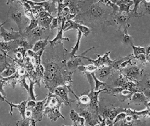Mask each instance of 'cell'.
<instances>
[{"instance_id":"obj_1","label":"cell","mask_w":150,"mask_h":126,"mask_svg":"<svg viewBox=\"0 0 150 126\" xmlns=\"http://www.w3.org/2000/svg\"><path fill=\"white\" fill-rule=\"evenodd\" d=\"M108 7L99 1L91 4L83 13H79L74 18V21L93 27L101 21L104 22L108 16Z\"/></svg>"},{"instance_id":"obj_2","label":"cell","mask_w":150,"mask_h":126,"mask_svg":"<svg viewBox=\"0 0 150 126\" xmlns=\"http://www.w3.org/2000/svg\"><path fill=\"white\" fill-rule=\"evenodd\" d=\"M64 101L54 93L49 92L47 95V100L44 106L43 116H47L50 121H55L59 118L65 119L60 112V108Z\"/></svg>"},{"instance_id":"obj_3","label":"cell","mask_w":150,"mask_h":126,"mask_svg":"<svg viewBox=\"0 0 150 126\" xmlns=\"http://www.w3.org/2000/svg\"><path fill=\"white\" fill-rule=\"evenodd\" d=\"M10 5L8 11V18L15 22L18 27V31L23 34L25 29L28 26L27 23L29 19L26 18L25 9L21 2L14 1Z\"/></svg>"},{"instance_id":"obj_4","label":"cell","mask_w":150,"mask_h":126,"mask_svg":"<svg viewBox=\"0 0 150 126\" xmlns=\"http://www.w3.org/2000/svg\"><path fill=\"white\" fill-rule=\"evenodd\" d=\"M107 88L100 89L98 90H95L94 89H91L90 92L88 93L90 98V103L87 107L89 108L94 114L98 115V96L102 92H107Z\"/></svg>"},{"instance_id":"obj_5","label":"cell","mask_w":150,"mask_h":126,"mask_svg":"<svg viewBox=\"0 0 150 126\" xmlns=\"http://www.w3.org/2000/svg\"><path fill=\"white\" fill-rule=\"evenodd\" d=\"M5 21L4 23L1 24V37L2 39L5 41H9L12 40H18L22 37L23 34L21 33L19 31L15 32L11 28V30L9 31L5 29L3 25L6 22Z\"/></svg>"},{"instance_id":"obj_6","label":"cell","mask_w":150,"mask_h":126,"mask_svg":"<svg viewBox=\"0 0 150 126\" xmlns=\"http://www.w3.org/2000/svg\"><path fill=\"white\" fill-rule=\"evenodd\" d=\"M69 92V90L68 88L66 86L63 85H59L56 88H55L53 92L52 93H54L56 94L59 96L64 101L66 105L71 106V104L74 102L76 100V99L75 100L70 99L69 97V94H68Z\"/></svg>"},{"instance_id":"obj_7","label":"cell","mask_w":150,"mask_h":126,"mask_svg":"<svg viewBox=\"0 0 150 126\" xmlns=\"http://www.w3.org/2000/svg\"><path fill=\"white\" fill-rule=\"evenodd\" d=\"M46 30V29H45V28H43L40 26H38L36 28H35L33 30H32L31 31H30L28 33H27V34L23 33V35H24L27 38V39L29 41V42L30 43V44L33 46V44L38 40H39L38 39H39L40 38V37L43 34V32Z\"/></svg>"},{"instance_id":"obj_8","label":"cell","mask_w":150,"mask_h":126,"mask_svg":"<svg viewBox=\"0 0 150 126\" xmlns=\"http://www.w3.org/2000/svg\"><path fill=\"white\" fill-rule=\"evenodd\" d=\"M66 21V19L65 17H64L63 18V20L62 21V23L60 27H59L58 29V31H57V35L56 36V37L52 40H49V43L50 44V47L52 48H54V46L55 45L59 44H62V41L63 40H65L66 41H69L70 39L68 37H64L63 36V30H64V23Z\"/></svg>"},{"instance_id":"obj_9","label":"cell","mask_w":150,"mask_h":126,"mask_svg":"<svg viewBox=\"0 0 150 126\" xmlns=\"http://www.w3.org/2000/svg\"><path fill=\"white\" fill-rule=\"evenodd\" d=\"M47 100V96L41 101L36 102V105L34 108L32 110V118L35 119L36 121H40L42 119L44 113V106Z\"/></svg>"},{"instance_id":"obj_10","label":"cell","mask_w":150,"mask_h":126,"mask_svg":"<svg viewBox=\"0 0 150 126\" xmlns=\"http://www.w3.org/2000/svg\"><path fill=\"white\" fill-rule=\"evenodd\" d=\"M132 65H131V66L126 67L123 69L122 71L124 76L130 80H136V79L142 74V70L138 66Z\"/></svg>"},{"instance_id":"obj_11","label":"cell","mask_w":150,"mask_h":126,"mask_svg":"<svg viewBox=\"0 0 150 126\" xmlns=\"http://www.w3.org/2000/svg\"><path fill=\"white\" fill-rule=\"evenodd\" d=\"M114 107L110 103L105 102L103 98L98 102V114L104 118H107L110 112Z\"/></svg>"},{"instance_id":"obj_12","label":"cell","mask_w":150,"mask_h":126,"mask_svg":"<svg viewBox=\"0 0 150 126\" xmlns=\"http://www.w3.org/2000/svg\"><path fill=\"white\" fill-rule=\"evenodd\" d=\"M82 60H83V58H82L81 54L79 55H75L74 57H71V58H69V60L66 62L67 68L70 71L73 70L74 71H75L76 69H77V68L80 65H85V64L84 62H83Z\"/></svg>"},{"instance_id":"obj_13","label":"cell","mask_w":150,"mask_h":126,"mask_svg":"<svg viewBox=\"0 0 150 126\" xmlns=\"http://www.w3.org/2000/svg\"><path fill=\"white\" fill-rule=\"evenodd\" d=\"M38 5H41L45 10L49 12L51 15L52 13L57 14V4L52 0H47L45 1H38L35 2Z\"/></svg>"},{"instance_id":"obj_14","label":"cell","mask_w":150,"mask_h":126,"mask_svg":"<svg viewBox=\"0 0 150 126\" xmlns=\"http://www.w3.org/2000/svg\"><path fill=\"white\" fill-rule=\"evenodd\" d=\"M4 102H5L7 104H8L10 106L11 110L9 111V114L12 116V111H13V108H16L18 109V110L19 111V114L21 115V116L22 117V118H25V111L26 110V103L28 100H25V101H22L19 104H13L11 102H9L8 100H6V99H4Z\"/></svg>"},{"instance_id":"obj_15","label":"cell","mask_w":150,"mask_h":126,"mask_svg":"<svg viewBox=\"0 0 150 126\" xmlns=\"http://www.w3.org/2000/svg\"><path fill=\"white\" fill-rule=\"evenodd\" d=\"M70 118L73 123V125H81L84 126L86 122V120L84 117L80 116L79 113L75 111L74 110L71 109L70 111Z\"/></svg>"},{"instance_id":"obj_16","label":"cell","mask_w":150,"mask_h":126,"mask_svg":"<svg viewBox=\"0 0 150 126\" xmlns=\"http://www.w3.org/2000/svg\"><path fill=\"white\" fill-rule=\"evenodd\" d=\"M147 97L144 93L137 91L132 95L130 99V103H134L136 105H139L141 103H144L145 105L147 102Z\"/></svg>"},{"instance_id":"obj_17","label":"cell","mask_w":150,"mask_h":126,"mask_svg":"<svg viewBox=\"0 0 150 126\" xmlns=\"http://www.w3.org/2000/svg\"><path fill=\"white\" fill-rule=\"evenodd\" d=\"M19 47V39L9 41H1V49L7 52L9 51H13Z\"/></svg>"},{"instance_id":"obj_18","label":"cell","mask_w":150,"mask_h":126,"mask_svg":"<svg viewBox=\"0 0 150 126\" xmlns=\"http://www.w3.org/2000/svg\"><path fill=\"white\" fill-rule=\"evenodd\" d=\"M112 69H114L111 65H103L98 67L95 71V74H97V76L100 79H103L110 75L112 72Z\"/></svg>"},{"instance_id":"obj_19","label":"cell","mask_w":150,"mask_h":126,"mask_svg":"<svg viewBox=\"0 0 150 126\" xmlns=\"http://www.w3.org/2000/svg\"><path fill=\"white\" fill-rule=\"evenodd\" d=\"M76 99L77 101V107L78 108L87 107L90 103V98L88 94H82L79 97L77 96Z\"/></svg>"},{"instance_id":"obj_20","label":"cell","mask_w":150,"mask_h":126,"mask_svg":"<svg viewBox=\"0 0 150 126\" xmlns=\"http://www.w3.org/2000/svg\"><path fill=\"white\" fill-rule=\"evenodd\" d=\"M133 4V1L129 0H119L118 2L116 4V5H117L119 7L120 12H126L127 13H129L130 6Z\"/></svg>"},{"instance_id":"obj_21","label":"cell","mask_w":150,"mask_h":126,"mask_svg":"<svg viewBox=\"0 0 150 126\" xmlns=\"http://www.w3.org/2000/svg\"><path fill=\"white\" fill-rule=\"evenodd\" d=\"M115 15V20L117 22V23L120 24H123L127 23V20L131 17L129 13H127L126 12H122L114 14Z\"/></svg>"},{"instance_id":"obj_22","label":"cell","mask_w":150,"mask_h":126,"mask_svg":"<svg viewBox=\"0 0 150 126\" xmlns=\"http://www.w3.org/2000/svg\"><path fill=\"white\" fill-rule=\"evenodd\" d=\"M16 67L15 65V64H10L6 66V68L1 72V77L2 78H7L11 76V75H13L16 72Z\"/></svg>"},{"instance_id":"obj_23","label":"cell","mask_w":150,"mask_h":126,"mask_svg":"<svg viewBox=\"0 0 150 126\" xmlns=\"http://www.w3.org/2000/svg\"><path fill=\"white\" fill-rule=\"evenodd\" d=\"M49 37V36H48L45 39H39V40H38L33 44L32 50L35 52H38L40 50L45 49V47L47 44V42H49L48 41Z\"/></svg>"},{"instance_id":"obj_24","label":"cell","mask_w":150,"mask_h":126,"mask_svg":"<svg viewBox=\"0 0 150 126\" xmlns=\"http://www.w3.org/2000/svg\"><path fill=\"white\" fill-rule=\"evenodd\" d=\"M77 30V41H76V43L75 46L73 47H72L70 52L69 53V58H71V57H74L76 55V52L79 50L80 42V40L81 39V37H82V36H83V33H82V32L80 30Z\"/></svg>"},{"instance_id":"obj_25","label":"cell","mask_w":150,"mask_h":126,"mask_svg":"<svg viewBox=\"0 0 150 126\" xmlns=\"http://www.w3.org/2000/svg\"><path fill=\"white\" fill-rule=\"evenodd\" d=\"M53 18L54 17L52 15H50L44 18H39V26L45 28V29H49Z\"/></svg>"},{"instance_id":"obj_26","label":"cell","mask_w":150,"mask_h":126,"mask_svg":"<svg viewBox=\"0 0 150 126\" xmlns=\"http://www.w3.org/2000/svg\"><path fill=\"white\" fill-rule=\"evenodd\" d=\"M98 67L97 66H96L95 65H94L93 64L88 65H80L78 68L77 69H79V71L84 72H95L97 69Z\"/></svg>"},{"instance_id":"obj_27","label":"cell","mask_w":150,"mask_h":126,"mask_svg":"<svg viewBox=\"0 0 150 126\" xmlns=\"http://www.w3.org/2000/svg\"><path fill=\"white\" fill-rule=\"evenodd\" d=\"M100 2L103 4L107 6L111 7L112 8V14H115L118 13L120 10L119 7L117 5L112 3L110 0H99Z\"/></svg>"},{"instance_id":"obj_28","label":"cell","mask_w":150,"mask_h":126,"mask_svg":"<svg viewBox=\"0 0 150 126\" xmlns=\"http://www.w3.org/2000/svg\"><path fill=\"white\" fill-rule=\"evenodd\" d=\"M39 26V20L33 18L30 20V23L26 27L23 32V34H27L30 31L33 30V29L36 28L37 26Z\"/></svg>"},{"instance_id":"obj_29","label":"cell","mask_w":150,"mask_h":126,"mask_svg":"<svg viewBox=\"0 0 150 126\" xmlns=\"http://www.w3.org/2000/svg\"><path fill=\"white\" fill-rule=\"evenodd\" d=\"M129 26V24L128 23H127V25L124 30V32H123V34H122V41L123 43L125 44H131L132 42H131V40H132V37L129 35V34L128 33V28Z\"/></svg>"},{"instance_id":"obj_30","label":"cell","mask_w":150,"mask_h":126,"mask_svg":"<svg viewBox=\"0 0 150 126\" xmlns=\"http://www.w3.org/2000/svg\"><path fill=\"white\" fill-rule=\"evenodd\" d=\"M125 111V108H123L122 107H114L111 111L110 112L108 116V118L110 119L112 121H114V118H115V117L121 112L124 111ZM114 122V121H113Z\"/></svg>"},{"instance_id":"obj_31","label":"cell","mask_w":150,"mask_h":126,"mask_svg":"<svg viewBox=\"0 0 150 126\" xmlns=\"http://www.w3.org/2000/svg\"><path fill=\"white\" fill-rule=\"evenodd\" d=\"M92 76H93V78L94 79V80L95 82V87H94V90H100V88L101 86H106L107 85V83L106 82H103V81H101L100 79H98V78L96 76V74H95V72H91Z\"/></svg>"},{"instance_id":"obj_32","label":"cell","mask_w":150,"mask_h":126,"mask_svg":"<svg viewBox=\"0 0 150 126\" xmlns=\"http://www.w3.org/2000/svg\"><path fill=\"white\" fill-rule=\"evenodd\" d=\"M133 51H134V56H137L140 54H146V48L144 47H140V46H135L132 43L131 44Z\"/></svg>"},{"instance_id":"obj_33","label":"cell","mask_w":150,"mask_h":126,"mask_svg":"<svg viewBox=\"0 0 150 126\" xmlns=\"http://www.w3.org/2000/svg\"><path fill=\"white\" fill-rule=\"evenodd\" d=\"M127 113L126 112H124V111H122V112H121L115 118H114V125H115L116 123L122 121V120H124L125 117L127 116Z\"/></svg>"},{"instance_id":"obj_34","label":"cell","mask_w":150,"mask_h":126,"mask_svg":"<svg viewBox=\"0 0 150 126\" xmlns=\"http://www.w3.org/2000/svg\"><path fill=\"white\" fill-rule=\"evenodd\" d=\"M16 125H21V126L31 125V118H22V120L17 121Z\"/></svg>"},{"instance_id":"obj_35","label":"cell","mask_w":150,"mask_h":126,"mask_svg":"<svg viewBox=\"0 0 150 126\" xmlns=\"http://www.w3.org/2000/svg\"><path fill=\"white\" fill-rule=\"evenodd\" d=\"M59 22H58V18L56 16V17H54L52 19L51 24H50V30H53L55 28H58L59 27Z\"/></svg>"},{"instance_id":"obj_36","label":"cell","mask_w":150,"mask_h":126,"mask_svg":"<svg viewBox=\"0 0 150 126\" xmlns=\"http://www.w3.org/2000/svg\"><path fill=\"white\" fill-rule=\"evenodd\" d=\"M36 105V102L34 100H29L26 103V109L32 110L35 107Z\"/></svg>"},{"instance_id":"obj_37","label":"cell","mask_w":150,"mask_h":126,"mask_svg":"<svg viewBox=\"0 0 150 126\" xmlns=\"http://www.w3.org/2000/svg\"><path fill=\"white\" fill-rule=\"evenodd\" d=\"M16 72H17L18 74L19 75L20 77H23V76H26V75H25L26 74V70H25V69L23 66H21L20 67H18V68Z\"/></svg>"},{"instance_id":"obj_38","label":"cell","mask_w":150,"mask_h":126,"mask_svg":"<svg viewBox=\"0 0 150 126\" xmlns=\"http://www.w3.org/2000/svg\"><path fill=\"white\" fill-rule=\"evenodd\" d=\"M129 65H133V64L131 63V58H129V59H128V60L124 61L121 64V66H120V70L125 68L127 67Z\"/></svg>"},{"instance_id":"obj_39","label":"cell","mask_w":150,"mask_h":126,"mask_svg":"<svg viewBox=\"0 0 150 126\" xmlns=\"http://www.w3.org/2000/svg\"><path fill=\"white\" fill-rule=\"evenodd\" d=\"M138 61H140L142 64L145 63L146 62V57L145 54H140L137 56L134 57Z\"/></svg>"},{"instance_id":"obj_40","label":"cell","mask_w":150,"mask_h":126,"mask_svg":"<svg viewBox=\"0 0 150 126\" xmlns=\"http://www.w3.org/2000/svg\"><path fill=\"white\" fill-rule=\"evenodd\" d=\"M39 18H44L48 16L52 15L49 12H48L47 11H46L45 10H43L39 12Z\"/></svg>"},{"instance_id":"obj_41","label":"cell","mask_w":150,"mask_h":126,"mask_svg":"<svg viewBox=\"0 0 150 126\" xmlns=\"http://www.w3.org/2000/svg\"><path fill=\"white\" fill-rule=\"evenodd\" d=\"M25 118H31L32 117V111L29 109H26L25 113Z\"/></svg>"},{"instance_id":"obj_42","label":"cell","mask_w":150,"mask_h":126,"mask_svg":"<svg viewBox=\"0 0 150 126\" xmlns=\"http://www.w3.org/2000/svg\"><path fill=\"white\" fill-rule=\"evenodd\" d=\"M77 15V14L76 13H70L69 14H67L65 18L66 19V20H72L73 19H74V18L76 17V16Z\"/></svg>"},{"instance_id":"obj_43","label":"cell","mask_w":150,"mask_h":126,"mask_svg":"<svg viewBox=\"0 0 150 126\" xmlns=\"http://www.w3.org/2000/svg\"><path fill=\"white\" fill-rule=\"evenodd\" d=\"M143 93L145 95V96L147 97L148 99L150 100V89H145Z\"/></svg>"},{"instance_id":"obj_44","label":"cell","mask_w":150,"mask_h":126,"mask_svg":"<svg viewBox=\"0 0 150 126\" xmlns=\"http://www.w3.org/2000/svg\"><path fill=\"white\" fill-rule=\"evenodd\" d=\"M53 2L56 3L57 5L59 4H61V3H64L65 2L66 0H52Z\"/></svg>"},{"instance_id":"obj_45","label":"cell","mask_w":150,"mask_h":126,"mask_svg":"<svg viewBox=\"0 0 150 126\" xmlns=\"http://www.w3.org/2000/svg\"><path fill=\"white\" fill-rule=\"evenodd\" d=\"M145 86L147 89H150V79L148 80L145 83Z\"/></svg>"},{"instance_id":"obj_46","label":"cell","mask_w":150,"mask_h":126,"mask_svg":"<svg viewBox=\"0 0 150 126\" xmlns=\"http://www.w3.org/2000/svg\"><path fill=\"white\" fill-rule=\"evenodd\" d=\"M145 105H146V106L147 107L150 108V101H149V102H147L145 104Z\"/></svg>"},{"instance_id":"obj_47","label":"cell","mask_w":150,"mask_h":126,"mask_svg":"<svg viewBox=\"0 0 150 126\" xmlns=\"http://www.w3.org/2000/svg\"><path fill=\"white\" fill-rule=\"evenodd\" d=\"M112 3H114V4H116L117 2H118V1H119V0H110Z\"/></svg>"},{"instance_id":"obj_48","label":"cell","mask_w":150,"mask_h":126,"mask_svg":"<svg viewBox=\"0 0 150 126\" xmlns=\"http://www.w3.org/2000/svg\"><path fill=\"white\" fill-rule=\"evenodd\" d=\"M146 3H150V0H144Z\"/></svg>"},{"instance_id":"obj_49","label":"cell","mask_w":150,"mask_h":126,"mask_svg":"<svg viewBox=\"0 0 150 126\" xmlns=\"http://www.w3.org/2000/svg\"><path fill=\"white\" fill-rule=\"evenodd\" d=\"M47 1V0H40V1Z\"/></svg>"}]
</instances>
